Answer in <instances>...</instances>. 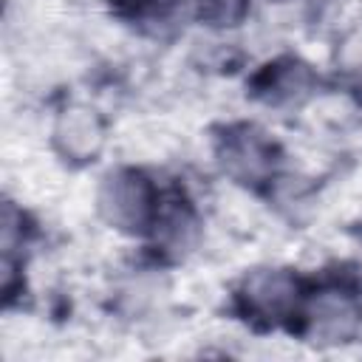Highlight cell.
I'll return each instance as SVG.
<instances>
[{
  "mask_svg": "<svg viewBox=\"0 0 362 362\" xmlns=\"http://www.w3.org/2000/svg\"><path fill=\"white\" fill-rule=\"evenodd\" d=\"M102 212L119 229H150L158 218V195L153 184L139 173H116L105 181L99 195Z\"/></svg>",
  "mask_w": 362,
  "mask_h": 362,
  "instance_id": "1",
  "label": "cell"
},
{
  "mask_svg": "<svg viewBox=\"0 0 362 362\" xmlns=\"http://www.w3.org/2000/svg\"><path fill=\"white\" fill-rule=\"evenodd\" d=\"M223 167L243 181H260L266 173H272V144L263 139V133L252 127H240L226 136L223 141Z\"/></svg>",
  "mask_w": 362,
  "mask_h": 362,
  "instance_id": "2",
  "label": "cell"
},
{
  "mask_svg": "<svg viewBox=\"0 0 362 362\" xmlns=\"http://www.w3.org/2000/svg\"><path fill=\"white\" fill-rule=\"evenodd\" d=\"M305 82H308V71L305 65H300L297 59H283V62H274L272 65V74L260 82V88L266 90L269 102H280V99H294L305 90Z\"/></svg>",
  "mask_w": 362,
  "mask_h": 362,
  "instance_id": "3",
  "label": "cell"
},
{
  "mask_svg": "<svg viewBox=\"0 0 362 362\" xmlns=\"http://www.w3.org/2000/svg\"><path fill=\"white\" fill-rule=\"evenodd\" d=\"M198 6V14L212 20L215 25H232V20L240 14V0H192Z\"/></svg>",
  "mask_w": 362,
  "mask_h": 362,
  "instance_id": "4",
  "label": "cell"
}]
</instances>
